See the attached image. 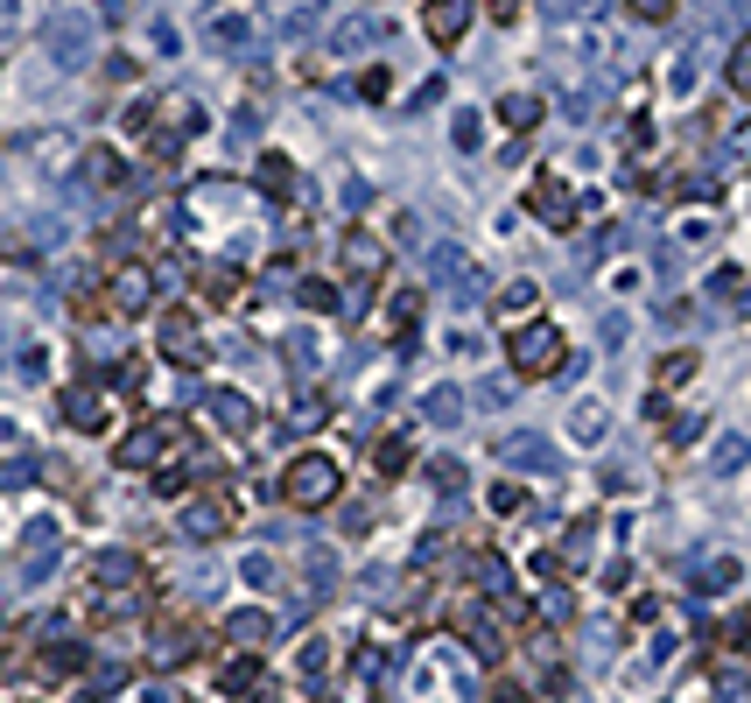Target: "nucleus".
<instances>
[{
    "mask_svg": "<svg viewBox=\"0 0 751 703\" xmlns=\"http://www.w3.org/2000/svg\"><path fill=\"white\" fill-rule=\"evenodd\" d=\"M344 492V471L337 458H323V450H296V458L281 465V507H296V514H323Z\"/></svg>",
    "mask_w": 751,
    "mask_h": 703,
    "instance_id": "f257e3e1",
    "label": "nucleus"
},
{
    "mask_svg": "<svg viewBox=\"0 0 751 703\" xmlns=\"http://www.w3.org/2000/svg\"><path fill=\"white\" fill-rule=\"evenodd\" d=\"M506 352H513V373H519V380H555V373H562V359H569V338L534 317V324L513 331Z\"/></svg>",
    "mask_w": 751,
    "mask_h": 703,
    "instance_id": "f03ea898",
    "label": "nucleus"
},
{
    "mask_svg": "<svg viewBox=\"0 0 751 703\" xmlns=\"http://www.w3.org/2000/svg\"><path fill=\"white\" fill-rule=\"evenodd\" d=\"M233 521H239V486H225V479H211L183 500V535H197V542H218Z\"/></svg>",
    "mask_w": 751,
    "mask_h": 703,
    "instance_id": "7ed1b4c3",
    "label": "nucleus"
},
{
    "mask_svg": "<svg viewBox=\"0 0 751 703\" xmlns=\"http://www.w3.org/2000/svg\"><path fill=\"white\" fill-rule=\"evenodd\" d=\"M527 219H541L548 233H569L576 225V190L555 177V169H534L527 177Z\"/></svg>",
    "mask_w": 751,
    "mask_h": 703,
    "instance_id": "20e7f679",
    "label": "nucleus"
},
{
    "mask_svg": "<svg viewBox=\"0 0 751 703\" xmlns=\"http://www.w3.org/2000/svg\"><path fill=\"white\" fill-rule=\"evenodd\" d=\"M379 275H387V239L352 233V239H344V281H352L358 296H373V289H379Z\"/></svg>",
    "mask_w": 751,
    "mask_h": 703,
    "instance_id": "39448f33",
    "label": "nucleus"
},
{
    "mask_svg": "<svg viewBox=\"0 0 751 703\" xmlns=\"http://www.w3.org/2000/svg\"><path fill=\"white\" fill-rule=\"evenodd\" d=\"M421 29H429L436 50H457L464 29H471V0H429V8H421Z\"/></svg>",
    "mask_w": 751,
    "mask_h": 703,
    "instance_id": "423d86ee",
    "label": "nucleus"
},
{
    "mask_svg": "<svg viewBox=\"0 0 751 703\" xmlns=\"http://www.w3.org/2000/svg\"><path fill=\"white\" fill-rule=\"evenodd\" d=\"M169 436H176V423H169V415H162V423H141V429L120 444V465H127V471H133V465H141V471H148V465H169V458H162Z\"/></svg>",
    "mask_w": 751,
    "mask_h": 703,
    "instance_id": "0eeeda50",
    "label": "nucleus"
},
{
    "mask_svg": "<svg viewBox=\"0 0 751 703\" xmlns=\"http://www.w3.org/2000/svg\"><path fill=\"white\" fill-rule=\"evenodd\" d=\"M106 289L120 296V317H141L148 302H155V268H148V260H133V268H112Z\"/></svg>",
    "mask_w": 751,
    "mask_h": 703,
    "instance_id": "6e6552de",
    "label": "nucleus"
},
{
    "mask_svg": "<svg viewBox=\"0 0 751 703\" xmlns=\"http://www.w3.org/2000/svg\"><path fill=\"white\" fill-rule=\"evenodd\" d=\"M162 359H176V366H204V338H197V324H190V310L162 317Z\"/></svg>",
    "mask_w": 751,
    "mask_h": 703,
    "instance_id": "1a4fd4ad",
    "label": "nucleus"
},
{
    "mask_svg": "<svg viewBox=\"0 0 751 703\" xmlns=\"http://www.w3.org/2000/svg\"><path fill=\"white\" fill-rule=\"evenodd\" d=\"M492 317H498L506 331L534 324V317H541V289H534V281H506V289H498V302H492Z\"/></svg>",
    "mask_w": 751,
    "mask_h": 703,
    "instance_id": "9d476101",
    "label": "nucleus"
},
{
    "mask_svg": "<svg viewBox=\"0 0 751 703\" xmlns=\"http://www.w3.org/2000/svg\"><path fill=\"white\" fill-rule=\"evenodd\" d=\"M254 402L246 394H211V429H225V436H254Z\"/></svg>",
    "mask_w": 751,
    "mask_h": 703,
    "instance_id": "9b49d317",
    "label": "nucleus"
},
{
    "mask_svg": "<svg viewBox=\"0 0 751 703\" xmlns=\"http://www.w3.org/2000/svg\"><path fill=\"white\" fill-rule=\"evenodd\" d=\"M71 317H78V324H112V317H120V296L99 289V281H85V289L71 296Z\"/></svg>",
    "mask_w": 751,
    "mask_h": 703,
    "instance_id": "f8f14e48",
    "label": "nucleus"
},
{
    "mask_svg": "<svg viewBox=\"0 0 751 703\" xmlns=\"http://www.w3.org/2000/svg\"><path fill=\"white\" fill-rule=\"evenodd\" d=\"M218 690H225V696H233V703H254V696L267 690V675H260V661H254V654H246V661H233V669H225V675H218Z\"/></svg>",
    "mask_w": 751,
    "mask_h": 703,
    "instance_id": "ddd939ff",
    "label": "nucleus"
},
{
    "mask_svg": "<svg viewBox=\"0 0 751 703\" xmlns=\"http://www.w3.org/2000/svg\"><path fill=\"white\" fill-rule=\"evenodd\" d=\"M408 465H415L408 436H379V444H373V471H379V479H408Z\"/></svg>",
    "mask_w": 751,
    "mask_h": 703,
    "instance_id": "4468645a",
    "label": "nucleus"
},
{
    "mask_svg": "<svg viewBox=\"0 0 751 703\" xmlns=\"http://www.w3.org/2000/svg\"><path fill=\"white\" fill-rule=\"evenodd\" d=\"M197 289H204V302H211V310H233L246 281H239V268H204V281H197Z\"/></svg>",
    "mask_w": 751,
    "mask_h": 703,
    "instance_id": "2eb2a0df",
    "label": "nucleus"
},
{
    "mask_svg": "<svg viewBox=\"0 0 751 703\" xmlns=\"http://www.w3.org/2000/svg\"><path fill=\"white\" fill-rule=\"evenodd\" d=\"M176 212H183L176 198H155V204L141 212V239H148V246H169V233H176Z\"/></svg>",
    "mask_w": 751,
    "mask_h": 703,
    "instance_id": "dca6fc26",
    "label": "nucleus"
},
{
    "mask_svg": "<svg viewBox=\"0 0 751 703\" xmlns=\"http://www.w3.org/2000/svg\"><path fill=\"white\" fill-rule=\"evenodd\" d=\"M85 177H92V190H120L127 183V162L112 156V148H85Z\"/></svg>",
    "mask_w": 751,
    "mask_h": 703,
    "instance_id": "f3484780",
    "label": "nucleus"
},
{
    "mask_svg": "<svg viewBox=\"0 0 751 703\" xmlns=\"http://www.w3.org/2000/svg\"><path fill=\"white\" fill-rule=\"evenodd\" d=\"M260 190H267V198H288V190H296V162H288L281 148H267V156H260Z\"/></svg>",
    "mask_w": 751,
    "mask_h": 703,
    "instance_id": "a211bd4d",
    "label": "nucleus"
},
{
    "mask_svg": "<svg viewBox=\"0 0 751 703\" xmlns=\"http://www.w3.org/2000/svg\"><path fill=\"white\" fill-rule=\"evenodd\" d=\"M498 120L519 127V135H534V120H541V99H527V92H506V99H498Z\"/></svg>",
    "mask_w": 751,
    "mask_h": 703,
    "instance_id": "6ab92c4d",
    "label": "nucleus"
},
{
    "mask_svg": "<svg viewBox=\"0 0 751 703\" xmlns=\"http://www.w3.org/2000/svg\"><path fill=\"white\" fill-rule=\"evenodd\" d=\"M64 423H71V429H106V394H71Z\"/></svg>",
    "mask_w": 751,
    "mask_h": 703,
    "instance_id": "aec40b11",
    "label": "nucleus"
},
{
    "mask_svg": "<svg viewBox=\"0 0 751 703\" xmlns=\"http://www.w3.org/2000/svg\"><path fill=\"white\" fill-rule=\"evenodd\" d=\"M225 633H233V648H267V633H275V626H267V613H239Z\"/></svg>",
    "mask_w": 751,
    "mask_h": 703,
    "instance_id": "412c9836",
    "label": "nucleus"
},
{
    "mask_svg": "<svg viewBox=\"0 0 751 703\" xmlns=\"http://www.w3.org/2000/svg\"><path fill=\"white\" fill-rule=\"evenodd\" d=\"M625 14H632V22H646V29H661V22L682 14V0H625Z\"/></svg>",
    "mask_w": 751,
    "mask_h": 703,
    "instance_id": "4be33fe9",
    "label": "nucleus"
},
{
    "mask_svg": "<svg viewBox=\"0 0 751 703\" xmlns=\"http://www.w3.org/2000/svg\"><path fill=\"white\" fill-rule=\"evenodd\" d=\"M296 296H302V310H317V317H331V310H337V289H331V281H302Z\"/></svg>",
    "mask_w": 751,
    "mask_h": 703,
    "instance_id": "5701e85b",
    "label": "nucleus"
},
{
    "mask_svg": "<svg viewBox=\"0 0 751 703\" xmlns=\"http://www.w3.org/2000/svg\"><path fill=\"white\" fill-rule=\"evenodd\" d=\"M696 373V352H667L661 366H653V380H661V387H674V380H688Z\"/></svg>",
    "mask_w": 751,
    "mask_h": 703,
    "instance_id": "b1692460",
    "label": "nucleus"
},
{
    "mask_svg": "<svg viewBox=\"0 0 751 703\" xmlns=\"http://www.w3.org/2000/svg\"><path fill=\"white\" fill-rule=\"evenodd\" d=\"M569 436H604V415H597V402H576V415H569Z\"/></svg>",
    "mask_w": 751,
    "mask_h": 703,
    "instance_id": "393cba45",
    "label": "nucleus"
},
{
    "mask_svg": "<svg viewBox=\"0 0 751 703\" xmlns=\"http://www.w3.org/2000/svg\"><path fill=\"white\" fill-rule=\"evenodd\" d=\"M723 78H730V92H744V99H751V43L730 50V71H723Z\"/></svg>",
    "mask_w": 751,
    "mask_h": 703,
    "instance_id": "a878e982",
    "label": "nucleus"
},
{
    "mask_svg": "<svg viewBox=\"0 0 751 703\" xmlns=\"http://www.w3.org/2000/svg\"><path fill=\"white\" fill-rule=\"evenodd\" d=\"M478 14H492V22H519V14H527V0H478Z\"/></svg>",
    "mask_w": 751,
    "mask_h": 703,
    "instance_id": "bb28decb",
    "label": "nucleus"
},
{
    "mask_svg": "<svg viewBox=\"0 0 751 703\" xmlns=\"http://www.w3.org/2000/svg\"><path fill=\"white\" fill-rule=\"evenodd\" d=\"M387 85H394V78H387V64H373V71L358 78V92H365V99H387Z\"/></svg>",
    "mask_w": 751,
    "mask_h": 703,
    "instance_id": "cd10ccee",
    "label": "nucleus"
},
{
    "mask_svg": "<svg viewBox=\"0 0 751 703\" xmlns=\"http://www.w3.org/2000/svg\"><path fill=\"white\" fill-rule=\"evenodd\" d=\"M429 415H436V423H457V394L436 387V394H429Z\"/></svg>",
    "mask_w": 751,
    "mask_h": 703,
    "instance_id": "c85d7f7f",
    "label": "nucleus"
},
{
    "mask_svg": "<svg viewBox=\"0 0 751 703\" xmlns=\"http://www.w3.org/2000/svg\"><path fill=\"white\" fill-rule=\"evenodd\" d=\"M513 507H519V486H513V479L492 486V514H513Z\"/></svg>",
    "mask_w": 751,
    "mask_h": 703,
    "instance_id": "c756f323",
    "label": "nucleus"
},
{
    "mask_svg": "<svg viewBox=\"0 0 751 703\" xmlns=\"http://www.w3.org/2000/svg\"><path fill=\"white\" fill-rule=\"evenodd\" d=\"M492 703H527V690L519 682H492Z\"/></svg>",
    "mask_w": 751,
    "mask_h": 703,
    "instance_id": "7c9ffc66",
    "label": "nucleus"
}]
</instances>
